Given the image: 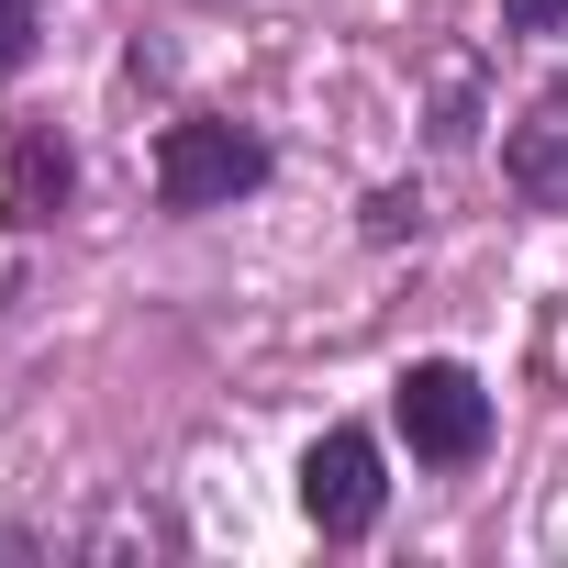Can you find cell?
<instances>
[{
	"label": "cell",
	"mask_w": 568,
	"mask_h": 568,
	"mask_svg": "<svg viewBox=\"0 0 568 568\" xmlns=\"http://www.w3.org/2000/svg\"><path fill=\"white\" fill-rule=\"evenodd\" d=\"M513 34H568V0H501Z\"/></svg>",
	"instance_id": "7"
},
{
	"label": "cell",
	"mask_w": 568,
	"mask_h": 568,
	"mask_svg": "<svg viewBox=\"0 0 568 568\" xmlns=\"http://www.w3.org/2000/svg\"><path fill=\"white\" fill-rule=\"evenodd\" d=\"M267 179V145L245 123H168L156 134V201L168 212H223Z\"/></svg>",
	"instance_id": "2"
},
{
	"label": "cell",
	"mask_w": 568,
	"mask_h": 568,
	"mask_svg": "<svg viewBox=\"0 0 568 568\" xmlns=\"http://www.w3.org/2000/svg\"><path fill=\"white\" fill-rule=\"evenodd\" d=\"M390 424H402V446H413L424 468H468V457L490 446V390H479L457 357H413V368L390 379Z\"/></svg>",
	"instance_id": "1"
},
{
	"label": "cell",
	"mask_w": 568,
	"mask_h": 568,
	"mask_svg": "<svg viewBox=\"0 0 568 568\" xmlns=\"http://www.w3.org/2000/svg\"><path fill=\"white\" fill-rule=\"evenodd\" d=\"M379 501H390V479H379V446H368L357 424L313 435V457H302V513H313L324 535H368V524H379Z\"/></svg>",
	"instance_id": "3"
},
{
	"label": "cell",
	"mask_w": 568,
	"mask_h": 568,
	"mask_svg": "<svg viewBox=\"0 0 568 568\" xmlns=\"http://www.w3.org/2000/svg\"><path fill=\"white\" fill-rule=\"evenodd\" d=\"M57 201H68V145L23 134V156H12V223H57Z\"/></svg>",
	"instance_id": "5"
},
{
	"label": "cell",
	"mask_w": 568,
	"mask_h": 568,
	"mask_svg": "<svg viewBox=\"0 0 568 568\" xmlns=\"http://www.w3.org/2000/svg\"><path fill=\"white\" fill-rule=\"evenodd\" d=\"M501 168H513V190H524V201H546V212H557V201H568V101H557V112H535V123L513 134V156H501Z\"/></svg>",
	"instance_id": "4"
},
{
	"label": "cell",
	"mask_w": 568,
	"mask_h": 568,
	"mask_svg": "<svg viewBox=\"0 0 568 568\" xmlns=\"http://www.w3.org/2000/svg\"><path fill=\"white\" fill-rule=\"evenodd\" d=\"M34 68V0H0V79Z\"/></svg>",
	"instance_id": "6"
}]
</instances>
